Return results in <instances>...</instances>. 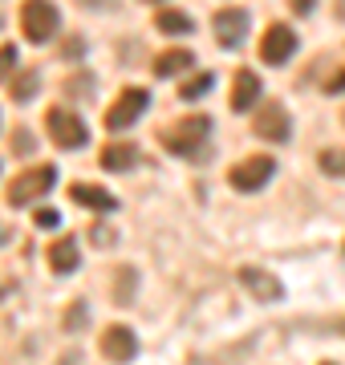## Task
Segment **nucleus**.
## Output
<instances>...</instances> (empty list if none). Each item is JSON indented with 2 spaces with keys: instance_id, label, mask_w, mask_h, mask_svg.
I'll return each instance as SVG.
<instances>
[{
  "instance_id": "obj_20",
  "label": "nucleus",
  "mask_w": 345,
  "mask_h": 365,
  "mask_svg": "<svg viewBox=\"0 0 345 365\" xmlns=\"http://www.w3.org/2000/svg\"><path fill=\"white\" fill-rule=\"evenodd\" d=\"M212 73H195V78H187L183 86H179V98H183V102H195V98H203V93L212 90Z\"/></svg>"
},
{
  "instance_id": "obj_22",
  "label": "nucleus",
  "mask_w": 345,
  "mask_h": 365,
  "mask_svg": "<svg viewBox=\"0 0 345 365\" xmlns=\"http://www.w3.org/2000/svg\"><path fill=\"white\" fill-rule=\"evenodd\" d=\"M33 223H37V227H45V232H53L57 223H61V211H57V207H41L37 215H33Z\"/></svg>"
},
{
  "instance_id": "obj_21",
  "label": "nucleus",
  "mask_w": 345,
  "mask_h": 365,
  "mask_svg": "<svg viewBox=\"0 0 345 365\" xmlns=\"http://www.w3.org/2000/svg\"><path fill=\"white\" fill-rule=\"evenodd\" d=\"M86 313H90V304H86V300H73V304L66 309V329H69V333H78V329L86 325Z\"/></svg>"
},
{
  "instance_id": "obj_13",
  "label": "nucleus",
  "mask_w": 345,
  "mask_h": 365,
  "mask_svg": "<svg viewBox=\"0 0 345 365\" xmlns=\"http://www.w3.org/2000/svg\"><path fill=\"white\" fill-rule=\"evenodd\" d=\"M69 195H73V203L98 211V215L118 211V195H110L106 187H98V182H73V187H69Z\"/></svg>"
},
{
  "instance_id": "obj_4",
  "label": "nucleus",
  "mask_w": 345,
  "mask_h": 365,
  "mask_svg": "<svg viewBox=\"0 0 345 365\" xmlns=\"http://www.w3.org/2000/svg\"><path fill=\"white\" fill-rule=\"evenodd\" d=\"M57 29H61V13H57L53 0H25L21 4V33H25V41L45 45V41L57 37Z\"/></svg>"
},
{
  "instance_id": "obj_25",
  "label": "nucleus",
  "mask_w": 345,
  "mask_h": 365,
  "mask_svg": "<svg viewBox=\"0 0 345 365\" xmlns=\"http://www.w3.org/2000/svg\"><path fill=\"white\" fill-rule=\"evenodd\" d=\"M13 150H25V155H29V150H33V134H29V130H16V134H13Z\"/></svg>"
},
{
  "instance_id": "obj_16",
  "label": "nucleus",
  "mask_w": 345,
  "mask_h": 365,
  "mask_svg": "<svg viewBox=\"0 0 345 365\" xmlns=\"http://www.w3.org/2000/svg\"><path fill=\"white\" fill-rule=\"evenodd\" d=\"M191 66H195V53L167 49V53H159V57H155L150 73H155V78H175V73H191Z\"/></svg>"
},
{
  "instance_id": "obj_18",
  "label": "nucleus",
  "mask_w": 345,
  "mask_h": 365,
  "mask_svg": "<svg viewBox=\"0 0 345 365\" xmlns=\"http://www.w3.org/2000/svg\"><path fill=\"white\" fill-rule=\"evenodd\" d=\"M37 86H41V73L37 69H25V73H16L9 93H13V102H33L37 98Z\"/></svg>"
},
{
  "instance_id": "obj_26",
  "label": "nucleus",
  "mask_w": 345,
  "mask_h": 365,
  "mask_svg": "<svg viewBox=\"0 0 345 365\" xmlns=\"http://www.w3.org/2000/svg\"><path fill=\"white\" fill-rule=\"evenodd\" d=\"M289 4H292V13L297 16H309L313 9H317V0H289Z\"/></svg>"
},
{
  "instance_id": "obj_12",
  "label": "nucleus",
  "mask_w": 345,
  "mask_h": 365,
  "mask_svg": "<svg viewBox=\"0 0 345 365\" xmlns=\"http://www.w3.org/2000/svg\"><path fill=\"white\" fill-rule=\"evenodd\" d=\"M260 90H264L260 73H252V69H236V78H232V110H236V114H248V110L260 102Z\"/></svg>"
},
{
  "instance_id": "obj_11",
  "label": "nucleus",
  "mask_w": 345,
  "mask_h": 365,
  "mask_svg": "<svg viewBox=\"0 0 345 365\" xmlns=\"http://www.w3.org/2000/svg\"><path fill=\"white\" fill-rule=\"evenodd\" d=\"M240 284L248 288L256 300H264V304H277L280 297H284V284H280L272 272H264V268H252V264H244L240 268Z\"/></svg>"
},
{
  "instance_id": "obj_5",
  "label": "nucleus",
  "mask_w": 345,
  "mask_h": 365,
  "mask_svg": "<svg viewBox=\"0 0 345 365\" xmlns=\"http://www.w3.org/2000/svg\"><path fill=\"white\" fill-rule=\"evenodd\" d=\"M45 126H49V138H53L57 150H81L90 143V126L81 122V114H73L66 106H49Z\"/></svg>"
},
{
  "instance_id": "obj_1",
  "label": "nucleus",
  "mask_w": 345,
  "mask_h": 365,
  "mask_svg": "<svg viewBox=\"0 0 345 365\" xmlns=\"http://www.w3.org/2000/svg\"><path fill=\"white\" fill-rule=\"evenodd\" d=\"M159 143H163V150H171L175 158L203 163L207 146H212V118L207 114L179 118V122H171V126H163L159 130Z\"/></svg>"
},
{
  "instance_id": "obj_29",
  "label": "nucleus",
  "mask_w": 345,
  "mask_h": 365,
  "mask_svg": "<svg viewBox=\"0 0 345 365\" xmlns=\"http://www.w3.org/2000/svg\"><path fill=\"white\" fill-rule=\"evenodd\" d=\"M341 122H345V110H341Z\"/></svg>"
},
{
  "instance_id": "obj_14",
  "label": "nucleus",
  "mask_w": 345,
  "mask_h": 365,
  "mask_svg": "<svg viewBox=\"0 0 345 365\" xmlns=\"http://www.w3.org/2000/svg\"><path fill=\"white\" fill-rule=\"evenodd\" d=\"M78 264H81V248H78V240L73 235H61L53 248H49V268H53V276H69V272H78Z\"/></svg>"
},
{
  "instance_id": "obj_10",
  "label": "nucleus",
  "mask_w": 345,
  "mask_h": 365,
  "mask_svg": "<svg viewBox=\"0 0 345 365\" xmlns=\"http://www.w3.org/2000/svg\"><path fill=\"white\" fill-rule=\"evenodd\" d=\"M98 353L106 357V361H134L138 357V337H134V329L130 325H110L102 337H98Z\"/></svg>"
},
{
  "instance_id": "obj_2",
  "label": "nucleus",
  "mask_w": 345,
  "mask_h": 365,
  "mask_svg": "<svg viewBox=\"0 0 345 365\" xmlns=\"http://www.w3.org/2000/svg\"><path fill=\"white\" fill-rule=\"evenodd\" d=\"M53 187H57V167H49V163L21 170V175L9 182V207H29V203L45 199Z\"/></svg>"
},
{
  "instance_id": "obj_19",
  "label": "nucleus",
  "mask_w": 345,
  "mask_h": 365,
  "mask_svg": "<svg viewBox=\"0 0 345 365\" xmlns=\"http://www.w3.org/2000/svg\"><path fill=\"white\" fill-rule=\"evenodd\" d=\"M317 167L325 170V175H333V179H345V150H337V146L321 150V155H317Z\"/></svg>"
},
{
  "instance_id": "obj_17",
  "label": "nucleus",
  "mask_w": 345,
  "mask_h": 365,
  "mask_svg": "<svg viewBox=\"0 0 345 365\" xmlns=\"http://www.w3.org/2000/svg\"><path fill=\"white\" fill-rule=\"evenodd\" d=\"M155 29L167 33V37H183V33L195 29V21H191V13H183V9H163V13L155 16Z\"/></svg>"
},
{
  "instance_id": "obj_9",
  "label": "nucleus",
  "mask_w": 345,
  "mask_h": 365,
  "mask_svg": "<svg viewBox=\"0 0 345 365\" xmlns=\"http://www.w3.org/2000/svg\"><path fill=\"white\" fill-rule=\"evenodd\" d=\"M252 130L264 143H289L292 138V114L284 110V102H264L252 118Z\"/></svg>"
},
{
  "instance_id": "obj_7",
  "label": "nucleus",
  "mask_w": 345,
  "mask_h": 365,
  "mask_svg": "<svg viewBox=\"0 0 345 365\" xmlns=\"http://www.w3.org/2000/svg\"><path fill=\"white\" fill-rule=\"evenodd\" d=\"M297 45H301L297 29L272 21V25L264 29V37H260V61H264V66H284V61H292Z\"/></svg>"
},
{
  "instance_id": "obj_28",
  "label": "nucleus",
  "mask_w": 345,
  "mask_h": 365,
  "mask_svg": "<svg viewBox=\"0 0 345 365\" xmlns=\"http://www.w3.org/2000/svg\"><path fill=\"white\" fill-rule=\"evenodd\" d=\"M66 53H69V57H78V53H81V41H78V37L66 41Z\"/></svg>"
},
{
  "instance_id": "obj_23",
  "label": "nucleus",
  "mask_w": 345,
  "mask_h": 365,
  "mask_svg": "<svg viewBox=\"0 0 345 365\" xmlns=\"http://www.w3.org/2000/svg\"><path fill=\"white\" fill-rule=\"evenodd\" d=\"M13 69H16V49L13 45H0V81L13 78Z\"/></svg>"
},
{
  "instance_id": "obj_8",
  "label": "nucleus",
  "mask_w": 345,
  "mask_h": 365,
  "mask_svg": "<svg viewBox=\"0 0 345 365\" xmlns=\"http://www.w3.org/2000/svg\"><path fill=\"white\" fill-rule=\"evenodd\" d=\"M212 29H215V45L220 49H240L248 29H252V13L248 9H220L212 16Z\"/></svg>"
},
{
  "instance_id": "obj_30",
  "label": "nucleus",
  "mask_w": 345,
  "mask_h": 365,
  "mask_svg": "<svg viewBox=\"0 0 345 365\" xmlns=\"http://www.w3.org/2000/svg\"><path fill=\"white\" fill-rule=\"evenodd\" d=\"M146 4H155V0H146Z\"/></svg>"
},
{
  "instance_id": "obj_31",
  "label": "nucleus",
  "mask_w": 345,
  "mask_h": 365,
  "mask_svg": "<svg viewBox=\"0 0 345 365\" xmlns=\"http://www.w3.org/2000/svg\"><path fill=\"white\" fill-rule=\"evenodd\" d=\"M325 365H333V361H325Z\"/></svg>"
},
{
  "instance_id": "obj_3",
  "label": "nucleus",
  "mask_w": 345,
  "mask_h": 365,
  "mask_svg": "<svg viewBox=\"0 0 345 365\" xmlns=\"http://www.w3.org/2000/svg\"><path fill=\"white\" fill-rule=\"evenodd\" d=\"M277 175V158L272 155H248L240 158L236 167H227V187L240 191V195H252V191H264Z\"/></svg>"
},
{
  "instance_id": "obj_6",
  "label": "nucleus",
  "mask_w": 345,
  "mask_h": 365,
  "mask_svg": "<svg viewBox=\"0 0 345 365\" xmlns=\"http://www.w3.org/2000/svg\"><path fill=\"white\" fill-rule=\"evenodd\" d=\"M146 106H150V93L143 90V86H130V90L118 93V102L106 110V130H130L134 122L146 114Z\"/></svg>"
},
{
  "instance_id": "obj_24",
  "label": "nucleus",
  "mask_w": 345,
  "mask_h": 365,
  "mask_svg": "<svg viewBox=\"0 0 345 365\" xmlns=\"http://www.w3.org/2000/svg\"><path fill=\"white\" fill-rule=\"evenodd\" d=\"M321 90H325V93H345V61H341V69H337L333 78L321 81Z\"/></svg>"
},
{
  "instance_id": "obj_27",
  "label": "nucleus",
  "mask_w": 345,
  "mask_h": 365,
  "mask_svg": "<svg viewBox=\"0 0 345 365\" xmlns=\"http://www.w3.org/2000/svg\"><path fill=\"white\" fill-rule=\"evenodd\" d=\"M9 240H13V227H9V223H0V248H4Z\"/></svg>"
},
{
  "instance_id": "obj_15",
  "label": "nucleus",
  "mask_w": 345,
  "mask_h": 365,
  "mask_svg": "<svg viewBox=\"0 0 345 365\" xmlns=\"http://www.w3.org/2000/svg\"><path fill=\"white\" fill-rule=\"evenodd\" d=\"M98 163H102V170H114V175H122V170H134V167H138V146H130V143H110V146H102Z\"/></svg>"
}]
</instances>
